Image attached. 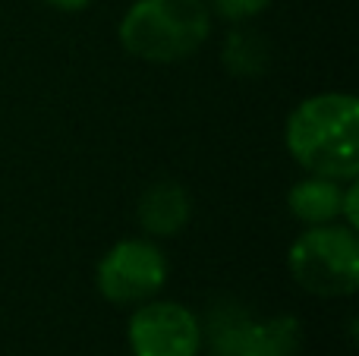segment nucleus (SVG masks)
Listing matches in <instances>:
<instances>
[{
    "instance_id": "f257e3e1",
    "label": "nucleus",
    "mask_w": 359,
    "mask_h": 356,
    "mask_svg": "<svg viewBox=\"0 0 359 356\" xmlns=\"http://www.w3.org/2000/svg\"><path fill=\"white\" fill-rule=\"evenodd\" d=\"M287 151L303 170L331 180L359 174V101L347 92H322L299 101L287 117Z\"/></svg>"
},
{
    "instance_id": "f03ea898",
    "label": "nucleus",
    "mask_w": 359,
    "mask_h": 356,
    "mask_svg": "<svg viewBox=\"0 0 359 356\" xmlns=\"http://www.w3.org/2000/svg\"><path fill=\"white\" fill-rule=\"evenodd\" d=\"M211 35L205 0H136L120 19L126 54L149 63H177L192 57Z\"/></svg>"
},
{
    "instance_id": "7ed1b4c3",
    "label": "nucleus",
    "mask_w": 359,
    "mask_h": 356,
    "mask_svg": "<svg viewBox=\"0 0 359 356\" xmlns=\"http://www.w3.org/2000/svg\"><path fill=\"white\" fill-rule=\"evenodd\" d=\"M293 281L316 296H350L359 287V240L347 224L306 227L287 252Z\"/></svg>"
},
{
    "instance_id": "20e7f679",
    "label": "nucleus",
    "mask_w": 359,
    "mask_h": 356,
    "mask_svg": "<svg viewBox=\"0 0 359 356\" xmlns=\"http://www.w3.org/2000/svg\"><path fill=\"white\" fill-rule=\"evenodd\" d=\"M98 294L114 306H139L155 300L168 284V256L155 240H120L98 262Z\"/></svg>"
},
{
    "instance_id": "39448f33",
    "label": "nucleus",
    "mask_w": 359,
    "mask_h": 356,
    "mask_svg": "<svg viewBox=\"0 0 359 356\" xmlns=\"http://www.w3.org/2000/svg\"><path fill=\"white\" fill-rule=\"evenodd\" d=\"M133 356H198L202 322L196 313L170 300H145L126 325Z\"/></svg>"
},
{
    "instance_id": "423d86ee",
    "label": "nucleus",
    "mask_w": 359,
    "mask_h": 356,
    "mask_svg": "<svg viewBox=\"0 0 359 356\" xmlns=\"http://www.w3.org/2000/svg\"><path fill=\"white\" fill-rule=\"evenodd\" d=\"M136 218L151 240L177 237L192 218V196L177 180H155L139 196Z\"/></svg>"
},
{
    "instance_id": "0eeeda50",
    "label": "nucleus",
    "mask_w": 359,
    "mask_h": 356,
    "mask_svg": "<svg viewBox=\"0 0 359 356\" xmlns=\"http://www.w3.org/2000/svg\"><path fill=\"white\" fill-rule=\"evenodd\" d=\"M287 208H290L293 218L306 227L334 224V221H341V214H344L341 180L309 174L306 180H299L297 186L287 193Z\"/></svg>"
},
{
    "instance_id": "6e6552de",
    "label": "nucleus",
    "mask_w": 359,
    "mask_h": 356,
    "mask_svg": "<svg viewBox=\"0 0 359 356\" xmlns=\"http://www.w3.org/2000/svg\"><path fill=\"white\" fill-rule=\"evenodd\" d=\"M303 325L297 315H271L262 322H246L233 356H299Z\"/></svg>"
},
{
    "instance_id": "1a4fd4ad",
    "label": "nucleus",
    "mask_w": 359,
    "mask_h": 356,
    "mask_svg": "<svg viewBox=\"0 0 359 356\" xmlns=\"http://www.w3.org/2000/svg\"><path fill=\"white\" fill-rule=\"evenodd\" d=\"M221 60L224 69L236 79H259V76H265L268 63H271V44L262 32L249 29V25H236L224 38Z\"/></svg>"
},
{
    "instance_id": "9d476101",
    "label": "nucleus",
    "mask_w": 359,
    "mask_h": 356,
    "mask_svg": "<svg viewBox=\"0 0 359 356\" xmlns=\"http://www.w3.org/2000/svg\"><path fill=\"white\" fill-rule=\"evenodd\" d=\"M246 322H249V315L243 313V309L224 306V309H217V313H211L208 328H202V338L208 334V344H211V350H215V356H233L236 341H240Z\"/></svg>"
},
{
    "instance_id": "9b49d317",
    "label": "nucleus",
    "mask_w": 359,
    "mask_h": 356,
    "mask_svg": "<svg viewBox=\"0 0 359 356\" xmlns=\"http://www.w3.org/2000/svg\"><path fill=\"white\" fill-rule=\"evenodd\" d=\"M268 4L271 0H211V10L227 22H246V19L265 13Z\"/></svg>"
},
{
    "instance_id": "f8f14e48",
    "label": "nucleus",
    "mask_w": 359,
    "mask_h": 356,
    "mask_svg": "<svg viewBox=\"0 0 359 356\" xmlns=\"http://www.w3.org/2000/svg\"><path fill=\"white\" fill-rule=\"evenodd\" d=\"M359 186H356V180H347V186H344V224L347 227H353L356 231V224H359Z\"/></svg>"
},
{
    "instance_id": "ddd939ff",
    "label": "nucleus",
    "mask_w": 359,
    "mask_h": 356,
    "mask_svg": "<svg viewBox=\"0 0 359 356\" xmlns=\"http://www.w3.org/2000/svg\"><path fill=\"white\" fill-rule=\"evenodd\" d=\"M50 6H57V10H67V13H76V10H86V6H92V0H48Z\"/></svg>"
}]
</instances>
